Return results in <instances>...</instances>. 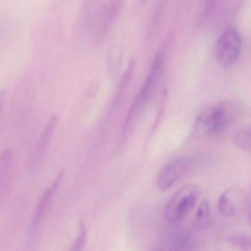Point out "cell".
I'll return each instance as SVG.
<instances>
[{"label": "cell", "instance_id": "6da1fadb", "mask_svg": "<svg viewBox=\"0 0 251 251\" xmlns=\"http://www.w3.org/2000/svg\"><path fill=\"white\" fill-rule=\"evenodd\" d=\"M164 65V54L158 52L151 64L146 79L141 86L140 90L138 92L129 110L123 127V136H127L129 133H131L138 120L143 114L144 110L149 103L158 86Z\"/></svg>", "mask_w": 251, "mask_h": 251}, {"label": "cell", "instance_id": "4fadbf2b", "mask_svg": "<svg viewBox=\"0 0 251 251\" xmlns=\"http://www.w3.org/2000/svg\"><path fill=\"white\" fill-rule=\"evenodd\" d=\"M86 238H87V230L85 227L83 223H80V229H79L78 235L76 238L75 242H73V246L70 251H82L84 248L85 244L86 242Z\"/></svg>", "mask_w": 251, "mask_h": 251}, {"label": "cell", "instance_id": "7c38bea8", "mask_svg": "<svg viewBox=\"0 0 251 251\" xmlns=\"http://www.w3.org/2000/svg\"><path fill=\"white\" fill-rule=\"evenodd\" d=\"M230 245L241 251H251V237L245 234L231 235L227 238Z\"/></svg>", "mask_w": 251, "mask_h": 251}, {"label": "cell", "instance_id": "52a82bcc", "mask_svg": "<svg viewBox=\"0 0 251 251\" xmlns=\"http://www.w3.org/2000/svg\"><path fill=\"white\" fill-rule=\"evenodd\" d=\"M64 171L60 172L58 176H57L56 178L55 179L52 184L46 189L45 194L42 196L37 208H36V211H35L34 217H33V223L31 225V230L33 231L36 230L39 227V225L41 224L42 219L44 216L46 214L47 210H48V206H49L50 202L52 200V196L55 194L57 188L59 186L63 177H64Z\"/></svg>", "mask_w": 251, "mask_h": 251}, {"label": "cell", "instance_id": "8fae6325", "mask_svg": "<svg viewBox=\"0 0 251 251\" xmlns=\"http://www.w3.org/2000/svg\"><path fill=\"white\" fill-rule=\"evenodd\" d=\"M234 142L239 149L249 153L251 151V128L249 126L240 129L236 133Z\"/></svg>", "mask_w": 251, "mask_h": 251}, {"label": "cell", "instance_id": "277c9868", "mask_svg": "<svg viewBox=\"0 0 251 251\" xmlns=\"http://www.w3.org/2000/svg\"><path fill=\"white\" fill-rule=\"evenodd\" d=\"M242 48L240 33L235 27H227L217 39L216 55L219 62L225 67L233 65L239 59Z\"/></svg>", "mask_w": 251, "mask_h": 251}, {"label": "cell", "instance_id": "5b68a950", "mask_svg": "<svg viewBox=\"0 0 251 251\" xmlns=\"http://www.w3.org/2000/svg\"><path fill=\"white\" fill-rule=\"evenodd\" d=\"M249 205V198L246 191L242 188L233 187L227 189L219 197L217 208L222 216L233 217L246 211Z\"/></svg>", "mask_w": 251, "mask_h": 251}, {"label": "cell", "instance_id": "3957f363", "mask_svg": "<svg viewBox=\"0 0 251 251\" xmlns=\"http://www.w3.org/2000/svg\"><path fill=\"white\" fill-rule=\"evenodd\" d=\"M199 189L195 185H185L172 195L167 202L165 215L167 221H181L195 207L199 198Z\"/></svg>", "mask_w": 251, "mask_h": 251}, {"label": "cell", "instance_id": "9a60e30c", "mask_svg": "<svg viewBox=\"0 0 251 251\" xmlns=\"http://www.w3.org/2000/svg\"><path fill=\"white\" fill-rule=\"evenodd\" d=\"M164 251V250L163 249H159V248H155V249L152 250V251Z\"/></svg>", "mask_w": 251, "mask_h": 251}, {"label": "cell", "instance_id": "ba28073f", "mask_svg": "<svg viewBox=\"0 0 251 251\" xmlns=\"http://www.w3.org/2000/svg\"><path fill=\"white\" fill-rule=\"evenodd\" d=\"M58 120V117L54 116L47 124L43 133H42V136H41L40 140H39V144H38L36 151H35L34 154H33V164L38 163V161H40L42 156H43L44 153H45L50 142L55 128H56Z\"/></svg>", "mask_w": 251, "mask_h": 251}, {"label": "cell", "instance_id": "7a4b0ae2", "mask_svg": "<svg viewBox=\"0 0 251 251\" xmlns=\"http://www.w3.org/2000/svg\"><path fill=\"white\" fill-rule=\"evenodd\" d=\"M237 114L236 107L230 102H220L202 110L195 120V133L205 136H219L228 130Z\"/></svg>", "mask_w": 251, "mask_h": 251}, {"label": "cell", "instance_id": "8992f818", "mask_svg": "<svg viewBox=\"0 0 251 251\" xmlns=\"http://www.w3.org/2000/svg\"><path fill=\"white\" fill-rule=\"evenodd\" d=\"M188 169L189 162L184 158H178L169 163L161 170L157 177L158 189L163 192L170 189L184 176Z\"/></svg>", "mask_w": 251, "mask_h": 251}, {"label": "cell", "instance_id": "9c48e42d", "mask_svg": "<svg viewBox=\"0 0 251 251\" xmlns=\"http://www.w3.org/2000/svg\"><path fill=\"white\" fill-rule=\"evenodd\" d=\"M211 207L206 199L202 200L197 210L195 217V224L198 228H204L209 223Z\"/></svg>", "mask_w": 251, "mask_h": 251}, {"label": "cell", "instance_id": "5bb4252c", "mask_svg": "<svg viewBox=\"0 0 251 251\" xmlns=\"http://www.w3.org/2000/svg\"><path fill=\"white\" fill-rule=\"evenodd\" d=\"M5 92L4 90L0 91V114L2 112V108H3L4 102L5 100Z\"/></svg>", "mask_w": 251, "mask_h": 251}, {"label": "cell", "instance_id": "30bf717a", "mask_svg": "<svg viewBox=\"0 0 251 251\" xmlns=\"http://www.w3.org/2000/svg\"><path fill=\"white\" fill-rule=\"evenodd\" d=\"M12 161L13 152L11 150H6L0 154V189H2L5 186Z\"/></svg>", "mask_w": 251, "mask_h": 251}]
</instances>
